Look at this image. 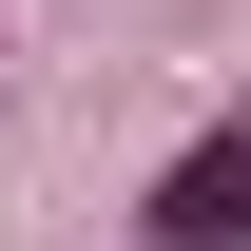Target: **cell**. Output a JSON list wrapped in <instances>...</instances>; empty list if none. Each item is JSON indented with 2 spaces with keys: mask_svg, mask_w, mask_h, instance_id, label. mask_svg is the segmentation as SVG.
<instances>
[{
  "mask_svg": "<svg viewBox=\"0 0 251 251\" xmlns=\"http://www.w3.org/2000/svg\"><path fill=\"white\" fill-rule=\"evenodd\" d=\"M155 232H174V251H232V232H251V135H193V155L155 174Z\"/></svg>",
  "mask_w": 251,
  "mask_h": 251,
  "instance_id": "1",
  "label": "cell"
}]
</instances>
